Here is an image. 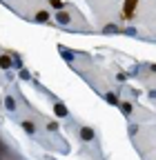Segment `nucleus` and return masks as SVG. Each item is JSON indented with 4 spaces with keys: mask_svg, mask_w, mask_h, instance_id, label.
Listing matches in <instances>:
<instances>
[{
    "mask_svg": "<svg viewBox=\"0 0 156 160\" xmlns=\"http://www.w3.org/2000/svg\"><path fill=\"white\" fill-rule=\"evenodd\" d=\"M65 114H67L65 105H56V116H65Z\"/></svg>",
    "mask_w": 156,
    "mask_h": 160,
    "instance_id": "nucleus-3",
    "label": "nucleus"
},
{
    "mask_svg": "<svg viewBox=\"0 0 156 160\" xmlns=\"http://www.w3.org/2000/svg\"><path fill=\"white\" fill-rule=\"evenodd\" d=\"M5 105H7V109H14V107H16V102H14L11 98H7V100H5Z\"/></svg>",
    "mask_w": 156,
    "mask_h": 160,
    "instance_id": "nucleus-6",
    "label": "nucleus"
},
{
    "mask_svg": "<svg viewBox=\"0 0 156 160\" xmlns=\"http://www.w3.org/2000/svg\"><path fill=\"white\" fill-rule=\"evenodd\" d=\"M22 127H25V131H29V134L34 131V122H22Z\"/></svg>",
    "mask_w": 156,
    "mask_h": 160,
    "instance_id": "nucleus-5",
    "label": "nucleus"
},
{
    "mask_svg": "<svg viewBox=\"0 0 156 160\" xmlns=\"http://www.w3.org/2000/svg\"><path fill=\"white\" fill-rule=\"evenodd\" d=\"M51 5H54L56 9H60V7H63V2H60V0H51Z\"/></svg>",
    "mask_w": 156,
    "mask_h": 160,
    "instance_id": "nucleus-8",
    "label": "nucleus"
},
{
    "mask_svg": "<svg viewBox=\"0 0 156 160\" xmlns=\"http://www.w3.org/2000/svg\"><path fill=\"white\" fill-rule=\"evenodd\" d=\"M9 65H11V58H9V56H2V58H0V67H5V69H7Z\"/></svg>",
    "mask_w": 156,
    "mask_h": 160,
    "instance_id": "nucleus-2",
    "label": "nucleus"
},
{
    "mask_svg": "<svg viewBox=\"0 0 156 160\" xmlns=\"http://www.w3.org/2000/svg\"><path fill=\"white\" fill-rule=\"evenodd\" d=\"M81 136H83L85 140H91V138H94V131H91V129H83V131H81Z\"/></svg>",
    "mask_w": 156,
    "mask_h": 160,
    "instance_id": "nucleus-1",
    "label": "nucleus"
},
{
    "mask_svg": "<svg viewBox=\"0 0 156 160\" xmlns=\"http://www.w3.org/2000/svg\"><path fill=\"white\" fill-rule=\"evenodd\" d=\"M58 20H60V22H67V20H69V16H67V14H58Z\"/></svg>",
    "mask_w": 156,
    "mask_h": 160,
    "instance_id": "nucleus-7",
    "label": "nucleus"
},
{
    "mask_svg": "<svg viewBox=\"0 0 156 160\" xmlns=\"http://www.w3.org/2000/svg\"><path fill=\"white\" fill-rule=\"evenodd\" d=\"M36 18L40 20V22H47V20H49V16H47V14H45V11H40V14L36 16Z\"/></svg>",
    "mask_w": 156,
    "mask_h": 160,
    "instance_id": "nucleus-4",
    "label": "nucleus"
}]
</instances>
